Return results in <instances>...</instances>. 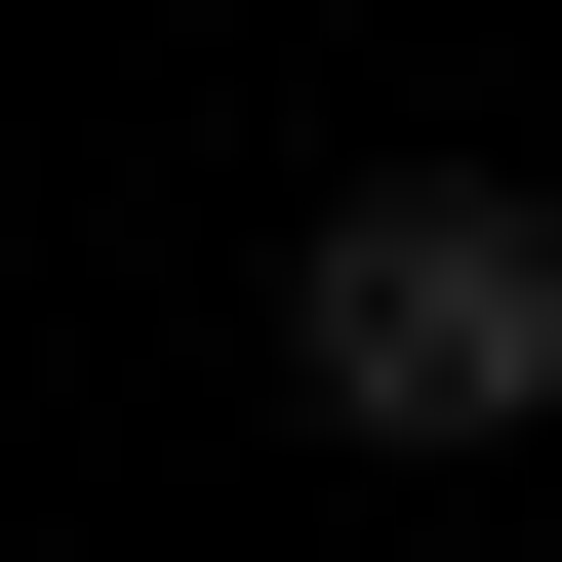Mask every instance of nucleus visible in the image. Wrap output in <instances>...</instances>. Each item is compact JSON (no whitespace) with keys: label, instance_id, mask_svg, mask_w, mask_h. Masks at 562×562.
<instances>
[{"label":"nucleus","instance_id":"nucleus-1","mask_svg":"<svg viewBox=\"0 0 562 562\" xmlns=\"http://www.w3.org/2000/svg\"><path fill=\"white\" fill-rule=\"evenodd\" d=\"M281 402L322 442H562V201L522 161H362L281 241Z\"/></svg>","mask_w":562,"mask_h":562},{"label":"nucleus","instance_id":"nucleus-2","mask_svg":"<svg viewBox=\"0 0 562 562\" xmlns=\"http://www.w3.org/2000/svg\"><path fill=\"white\" fill-rule=\"evenodd\" d=\"M442 562H482V522H442Z\"/></svg>","mask_w":562,"mask_h":562}]
</instances>
